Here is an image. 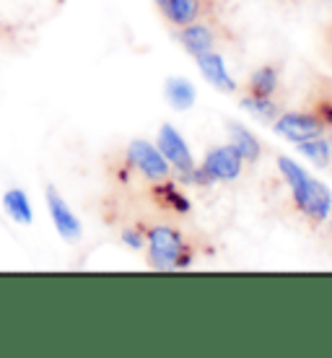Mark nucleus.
Listing matches in <instances>:
<instances>
[{"mask_svg": "<svg viewBox=\"0 0 332 358\" xmlns=\"http://www.w3.org/2000/svg\"><path fill=\"white\" fill-rule=\"evenodd\" d=\"M177 42L185 47V52L198 57V55L213 52L221 45L233 42V31L226 27L221 18H208V21H195L185 29L174 31Z\"/></svg>", "mask_w": 332, "mask_h": 358, "instance_id": "obj_4", "label": "nucleus"}, {"mask_svg": "<svg viewBox=\"0 0 332 358\" xmlns=\"http://www.w3.org/2000/svg\"><path fill=\"white\" fill-rule=\"evenodd\" d=\"M166 99L174 109H189L195 101V89L185 78H169L166 81Z\"/></svg>", "mask_w": 332, "mask_h": 358, "instance_id": "obj_17", "label": "nucleus"}, {"mask_svg": "<svg viewBox=\"0 0 332 358\" xmlns=\"http://www.w3.org/2000/svg\"><path fill=\"white\" fill-rule=\"evenodd\" d=\"M200 65V73L208 78V83H213L218 91H226V94H231L236 91V81H233L229 71H226V63H224V55L213 50V52H205V55H198L195 57Z\"/></svg>", "mask_w": 332, "mask_h": 358, "instance_id": "obj_12", "label": "nucleus"}, {"mask_svg": "<svg viewBox=\"0 0 332 358\" xmlns=\"http://www.w3.org/2000/svg\"><path fill=\"white\" fill-rule=\"evenodd\" d=\"M3 208H6V213L18 221V224H31V203H29L27 192H21V189H8L6 195H3Z\"/></svg>", "mask_w": 332, "mask_h": 358, "instance_id": "obj_16", "label": "nucleus"}, {"mask_svg": "<svg viewBox=\"0 0 332 358\" xmlns=\"http://www.w3.org/2000/svg\"><path fill=\"white\" fill-rule=\"evenodd\" d=\"M301 109L322 127L324 135L332 133V76H322V73L312 76Z\"/></svg>", "mask_w": 332, "mask_h": 358, "instance_id": "obj_8", "label": "nucleus"}, {"mask_svg": "<svg viewBox=\"0 0 332 358\" xmlns=\"http://www.w3.org/2000/svg\"><path fill=\"white\" fill-rule=\"evenodd\" d=\"M298 145V151L304 153L309 162L315 164L317 169H327L332 164V151H330V141L327 138H309V141H301Z\"/></svg>", "mask_w": 332, "mask_h": 358, "instance_id": "obj_15", "label": "nucleus"}, {"mask_svg": "<svg viewBox=\"0 0 332 358\" xmlns=\"http://www.w3.org/2000/svg\"><path fill=\"white\" fill-rule=\"evenodd\" d=\"M244 171V159L239 156V151L231 143L216 145L205 153V159L200 166H195L192 182L189 185H198V187H210L216 182H233L239 179Z\"/></svg>", "mask_w": 332, "mask_h": 358, "instance_id": "obj_3", "label": "nucleus"}, {"mask_svg": "<svg viewBox=\"0 0 332 358\" xmlns=\"http://www.w3.org/2000/svg\"><path fill=\"white\" fill-rule=\"evenodd\" d=\"M127 164L133 169L135 179H140L143 185H153V182H161V179L171 177V166L169 162L161 156L159 145L148 143L143 138H135L122 148Z\"/></svg>", "mask_w": 332, "mask_h": 358, "instance_id": "obj_5", "label": "nucleus"}, {"mask_svg": "<svg viewBox=\"0 0 332 358\" xmlns=\"http://www.w3.org/2000/svg\"><path fill=\"white\" fill-rule=\"evenodd\" d=\"M148 187V197H151L153 208L159 213H166L171 218H187L192 213V203L189 197L182 192V187L177 185V179H161V182H153V185H145Z\"/></svg>", "mask_w": 332, "mask_h": 358, "instance_id": "obj_9", "label": "nucleus"}, {"mask_svg": "<svg viewBox=\"0 0 332 358\" xmlns=\"http://www.w3.org/2000/svg\"><path fill=\"white\" fill-rule=\"evenodd\" d=\"M278 171L291 189V208L312 231L322 229L332 213V192L319 179L309 177L294 159L278 156Z\"/></svg>", "mask_w": 332, "mask_h": 358, "instance_id": "obj_1", "label": "nucleus"}, {"mask_svg": "<svg viewBox=\"0 0 332 358\" xmlns=\"http://www.w3.org/2000/svg\"><path fill=\"white\" fill-rule=\"evenodd\" d=\"M330 3H332V0H330Z\"/></svg>", "mask_w": 332, "mask_h": 358, "instance_id": "obj_21", "label": "nucleus"}, {"mask_svg": "<svg viewBox=\"0 0 332 358\" xmlns=\"http://www.w3.org/2000/svg\"><path fill=\"white\" fill-rule=\"evenodd\" d=\"M47 208H50V215H52L55 229L60 231V236L65 239H78L81 236V221L75 218V213L71 210V206L63 200V195L55 187H47Z\"/></svg>", "mask_w": 332, "mask_h": 358, "instance_id": "obj_10", "label": "nucleus"}, {"mask_svg": "<svg viewBox=\"0 0 332 358\" xmlns=\"http://www.w3.org/2000/svg\"><path fill=\"white\" fill-rule=\"evenodd\" d=\"M280 91V65L268 63L260 65L257 71H252V76L244 83V94L247 96H278Z\"/></svg>", "mask_w": 332, "mask_h": 358, "instance_id": "obj_11", "label": "nucleus"}, {"mask_svg": "<svg viewBox=\"0 0 332 358\" xmlns=\"http://www.w3.org/2000/svg\"><path fill=\"white\" fill-rule=\"evenodd\" d=\"M156 145H159V151H161V156L169 162L171 171H177V177H180V182H192V174H195V159H192V153H189V145L187 141L182 138L177 130L171 125H161V130H159V141H156Z\"/></svg>", "mask_w": 332, "mask_h": 358, "instance_id": "obj_7", "label": "nucleus"}, {"mask_svg": "<svg viewBox=\"0 0 332 358\" xmlns=\"http://www.w3.org/2000/svg\"><path fill=\"white\" fill-rule=\"evenodd\" d=\"M324 231H327V236H330V242H332V213H330V218L324 221Z\"/></svg>", "mask_w": 332, "mask_h": 358, "instance_id": "obj_19", "label": "nucleus"}, {"mask_svg": "<svg viewBox=\"0 0 332 358\" xmlns=\"http://www.w3.org/2000/svg\"><path fill=\"white\" fill-rule=\"evenodd\" d=\"M169 29H185L195 21L221 18V0H153Z\"/></svg>", "mask_w": 332, "mask_h": 358, "instance_id": "obj_6", "label": "nucleus"}, {"mask_svg": "<svg viewBox=\"0 0 332 358\" xmlns=\"http://www.w3.org/2000/svg\"><path fill=\"white\" fill-rule=\"evenodd\" d=\"M327 141H330V151H332V133H330V138H327ZM330 166H332V164H330Z\"/></svg>", "mask_w": 332, "mask_h": 358, "instance_id": "obj_20", "label": "nucleus"}, {"mask_svg": "<svg viewBox=\"0 0 332 358\" xmlns=\"http://www.w3.org/2000/svg\"><path fill=\"white\" fill-rule=\"evenodd\" d=\"M242 107L250 109L252 115L262 120V122H275L280 115V101L278 96H242Z\"/></svg>", "mask_w": 332, "mask_h": 358, "instance_id": "obj_14", "label": "nucleus"}, {"mask_svg": "<svg viewBox=\"0 0 332 358\" xmlns=\"http://www.w3.org/2000/svg\"><path fill=\"white\" fill-rule=\"evenodd\" d=\"M229 143L239 151L244 164H257L262 156V143L257 141V135H252L250 130L239 122H229Z\"/></svg>", "mask_w": 332, "mask_h": 358, "instance_id": "obj_13", "label": "nucleus"}, {"mask_svg": "<svg viewBox=\"0 0 332 358\" xmlns=\"http://www.w3.org/2000/svg\"><path fill=\"white\" fill-rule=\"evenodd\" d=\"M324 45H327V50H330V57H332V24L327 27V31H324Z\"/></svg>", "mask_w": 332, "mask_h": 358, "instance_id": "obj_18", "label": "nucleus"}, {"mask_svg": "<svg viewBox=\"0 0 332 358\" xmlns=\"http://www.w3.org/2000/svg\"><path fill=\"white\" fill-rule=\"evenodd\" d=\"M145 265L151 270H185L198 257V242L171 221H143Z\"/></svg>", "mask_w": 332, "mask_h": 358, "instance_id": "obj_2", "label": "nucleus"}]
</instances>
